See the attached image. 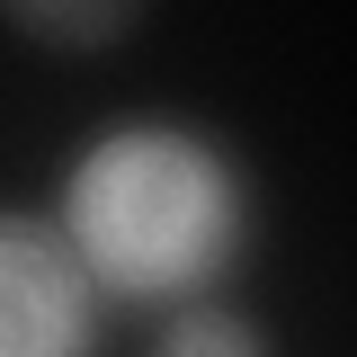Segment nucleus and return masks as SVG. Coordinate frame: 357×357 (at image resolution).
Returning <instances> with one entry per match:
<instances>
[{"label": "nucleus", "instance_id": "nucleus-2", "mask_svg": "<svg viewBox=\"0 0 357 357\" xmlns=\"http://www.w3.org/2000/svg\"><path fill=\"white\" fill-rule=\"evenodd\" d=\"M98 286L63 250V232L0 206V357H89Z\"/></svg>", "mask_w": 357, "mask_h": 357}, {"label": "nucleus", "instance_id": "nucleus-3", "mask_svg": "<svg viewBox=\"0 0 357 357\" xmlns=\"http://www.w3.org/2000/svg\"><path fill=\"white\" fill-rule=\"evenodd\" d=\"M0 18L18 36H36V45H116V36L143 27L134 0H9Z\"/></svg>", "mask_w": 357, "mask_h": 357}, {"label": "nucleus", "instance_id": "nucleus-4", "mask_svg": "<svg viewBox=\"0 0 357 357\" xmlns=\"http://www.w3.org/2000/svg\"><path fill=\"white\" fill-rule=\"evenodd\" d=\"M152 357H268V331L250 312H232V304H178L161 321Z\"/></svg>", "mask_w": 357, "mask_h": 357}, {"label": "nucleus", "instance_id": "nucleus-1", "mask_svg": "<svg viewBox=\"0 0 357 357\" xmlns=\"http://www.w3.org/2000/svg\"><path fill=\"white\" fill-rule=\"evenodd\" d=\"M63 250L116 304H206L250 250V178L215 134L170 116L98 126L63 170Z\"/></svg>", "mask_w": 357, "mask_h": 357}]
</instances>
